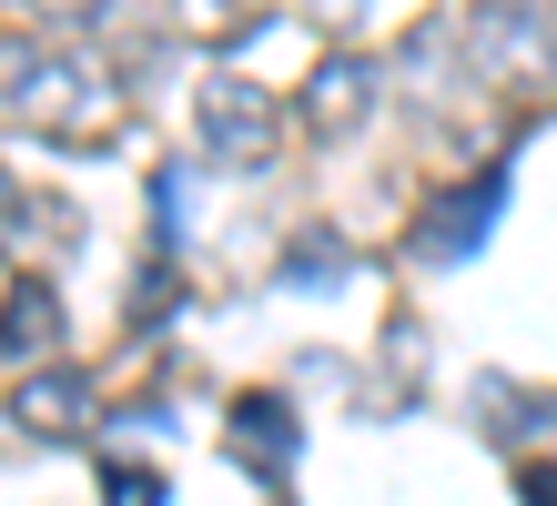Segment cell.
<instances>
[{
	"label": "cell",
	"instance_id": "obj_1",
	"mask_svg": "<svg viewBox=\"0 0 557 506\" xmlns=\"http://www.w3.org/2000/svg\"><path fill=\"white\" fill-rule=\"evenodd\" d=\"M0 122L41 132V143H61V152H102L122 132V91H112L102 61L21 30V41H0Z\"/></svg>",
	"mask_w": 557,
	"mask_h": 506
},
{
	"label": "cell",
	"instance_id": "obj_2",
	"mask_svg": "<svg viewBox=\"0 0 557 506\" xmlns=\"http://www.w3.org/2000/svg\"><path fill=\"white\" fill-rule=\"evenodd\" d=\"M193 143L213 162H234V173H253V162H274V143H284V101L253 72H203L193 82Z\"/></svg>",
	"mask_w": 557,
	"mask_h": 506
},
{
	"label": "cell",
	"instance_id": "obj_3",
	"mask_svg": "<svg viewBox=\"0 0 557 506\" xmlns=\"http://www.w3.org/2000/svg\"><path fill=\"white\" fill-rule=\"evenodd\" d=\"M507 202H517V173H507V162H476L467 183L425 193V213H416V233H406V254H416V263H467L486 233L507 223Z\"/></svg>",
	"mask_w": 557,
	"mask_h": 506
},
{
	"label": "cell",
	"instance_id": "obj_4",
	"mask_svg": "<svg viewBox=\"0 0 557 506\" xmlns=\"http://www.w3.org/2000/svg\"><path fill=\"white\" fill-rule=\"evenodd\" d=\"M294 446H305V425H294V395H234L223 405V456L244 466V477H264V486H284L294 477Z\"/></svg>",
	"mask_w": 557,
	"mask_h": 506
},
{
	"label": "cell",
	"instance_id": "obj_5",
	"mask_svg": "<svg viewBox=\"0 0 557 506\" xmlns=\"http://www.w3.org/2000/svg\"><path fill=\"white\" fill-rule=\"evenodd\" d=\"M557 72V11L547 0H507L476 21V82H537Z\"/></svg>",
	"mask_w": 557,
	"mask_h": 506
},
{
	"label": "cell",
	"instance_id": "obj_6",
	"mask_svg": "<svg viewBox=\"0 0 557 506\" xmlns=\"http://www.w3.org/2000/svg\"><path fill=\"white\" fill-rule=\"evenodd\" d=\"M91 416H102V395H91V375H72V365H30V375H11V425L41 435V446L91 435Z\"/></svg>",
	"mask_w": 557,
	"mask_h": 506
},
{
	"label": "cell",
	"instance_id": "obj_7",
	"mask_svg": "<svg viewBox=\"0 0 557 506\" xmlns=\"http://www.w3.org/2000/svg\"><path fill=\"white\" fill-rule=\"evenodd\" d=\"M366 101H375V61H366V51H314V72H305V91H294V112H305L314 143H345V132L366 122Z\"/></svg>",
	"mask_w": 557,
	"mask_h": 506
},
{
	"label": "cell",
	"instance_id": "obj_8",
	"mask_svg": "<svg viewBox=\"0 0 557 506\" xmlns=\"http://www.w3.org/2000/svg\"><path fill=\"white\" fill-rule=\"evenodd\" d=\"M61 334H72V314H61V294H51V274H21L11 294H0V355L21 365H61Z\"/></svg>",
	"mask_w": 557,
	"mask_h": 506
},
{
	"label": "cell",
	"instance_id": "obj_9",
	"mask_svg": "<svg viewBox=\"0 0 557 506\" xmlns=\"http://www.w3.org/2000/svg\"><path fill=\"white\" fill-rule=\"evenodd\" d=\"M355 263H366V254H355L335 223H314V233H294V244H284L274 274H284V294H335V284H355Z\"/></svg>",
	"mask_w": 557,
	"mask_h": 506
},
{
	"label": "cell",
	"instance_id": "obj_10",
	"mask_svg": "<svg viewBox=\"0 0 557 506\" xmlns=\"http://www.w3.org/2000/svg\"><path fill=\"white\" fill-rule=\"evenodd\" d=\"M476 425L497 435V446H537V435H557V395H537V385H476Z\"/></svg>",
	"mask_w": 557,
	"mask_h": 506
},
{
	"label": "cell",
	"instance_id": "obj_11",
	"mask_svg": "<svg viewBox=\"0 0 557 506\" xmlns=\"http://www.w3.org/2000/svg\"><path fill=\"white\" fill-rule=\"evenodd\" d=\"M0 244L61 254V244H82V223H72V202H51V193H11V183H0Z\"/></svg>",
	"mask_w": 557,
	"mask_h": 506
},
{
	"label": "cell",
	"instance_id": "obj_12",
	"mask_svg": "<svg viewBox=\"0 0 557 506\" xmlns=\"http://www.w3.org/2000/svg\"><path fill=\"white\" fill-rule=\"evenodd\" d=\"M173 486H162V466L143 456H102V506H162Z\"/></svg>",
	"mask_w": 557,
	"mask_h": 506
},
{
	"label": "cell",
	"instance_id": "obj_13",
	"mask_svg": "<svg viewBox=\"0 0 557 506\" xmlns=\"http://www.w3.org/2000/svg\"><path fill=\"white\" fill-rule=\"evenodd\" d=\"M173 284H183V274H173V254H162V244H152V263H143V274H133V324H162V314H173V304H183Z\"/></svg>",
	"mask_w": 557,
	"mask_h": 506
},
{
	"label": "cell",
	"instance_id": "obj_14",
	"mask_svg": "<svg viewBox=\"0 0 557 506\" xmlns=\"http://www.w3.org/2000/svg\"><path fill=\"white\" fill-rule=\"evenodd\" d=\"M183 223H193V183H183V162H162V173H152V233H162V254H173Z\"/></svg>",
	"mask_w": 557,
	"mask_h": 506
},
{
	"label": "cell",
	"instance_id": "obj_15",
	"mask_svg": "<svg viewBox=\"0 0 557 506\" xmlns=\"http://www.w3.org/2000/svg\"><path fill=\"white\" fill-rule=\"evenodd\" d=\"M173 21H183V30H203V41H213V30H234V21H244V0H173Z\"/></svg>",
	"mask_w": 557,
	"mask_h": 506
},
{
	"label": "cell",
	"instance_id": "obj_16",
	"mask_svg": "<svg viewBox=\"0 0 557 506\" xmlns=\"http://www.w3.org/2000/svg\"><path fill=\"white\" fill-rule=\"evenodd\" d=\"M517 496H528V506H557V456H528V466H517Z\"/></svg>",
	"mask_w": 557,
	"mask_h": 506
},
{
	"label": "cell",
	"instance_id": "obj_17",
	"mask_svg": "<svg viewBox=\"0 0 557 506\" xmlns=\"http://www.w3.org/2000/svg\"><path fill=\"white\" fill-rule=\"evenodd\" d=\"M305 11H314L324 30H355V21H366V11H375V0H305Z\"/></svg>",
	"mask_w": 557,
	"mask_h": 506
},
{
	"label": "cell",
	"instance_id": "obj_18",
	"mask_svg": "<svg viewBox=\"0 0 557 506\" xmlns=\"http://www.w3.org/2000/svg\"><path fill=\"white\" fill-rule=\"evenodd\" d=\"M11 11H30V21H82V11H102V0H11Z\"/></svg>",
	"mask_w": 557,
	"mask_h": 506
}]
</instances>
